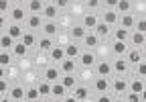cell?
Wrapping results in <instances>:
<instances>
[{"label":"cell","mask_w":146,"mask_h":102,"mask_svg":"<svg viewBox=\"0 0 146 102\" xmlns=\"http://www.w3.org/2000/svg\"><path fill=\"white\" fill-rule=\"evenodd\" d=\"M45 4H47L45 0H29V2H27V6H29L31 14H43Z\"/></svg>","instance_id":"6da1fadb"},{"label":"cell","mask_w":146,"mask_h":102,"mask_svg":"<svg viewBox=\"0 0 146 102\" xmlns=\"http://www.w3.org/2000/svg\"><path fill=\"white\" fill-rule=\"evenodd\" d=\"M8 96H10L12 100H16V102H25V100H27V90L21 88V86H12L10 92H8Z\"/></svg>","instance_id":"7a4b0ae2"},{"label":"cell","mask_w":146,"mask_h":102,"mask_svg":"<svg viewBox=\"0 0 146 102\" xmlns=\"http://www.w3.org/2000/svg\"><path fill=\"white\" fill-rule=\"evenodd\" d=\"M94 86H96V90H98L100 94H106V92H108V88L112 86V82L108 80V76H98V80H96Z\"/></svg>","instance_id":"3957f363"},{"label":"cell","mask_w":146,"mask_h":102,"mask_svg":"<svg viewBox=\"0 0 146 102\" xmlns=\"http://www.w3.org/2000/svg\"><path fill=\"white\" fill-rule=\"evenodd\" d=\"M81 25H83L87 31H96V27L100 25V21H98L96 14H85L83 19H81Z\"/></svg>","instance_id":"277c9868"},{"label":"cell","mask_w":146,"mask_h":102,"mask_svg":"<svg viewBox=\"0 0 146 102\" xmlns=\"http://www.w3.org/2000/svg\"><path fill=\"white\" fill-rule=\"evenodd\" d=\"M57 12H59V6L55 4V2H51V4H45L43 16H45L47 21H55V19H57Z\"/></svg>","instance_id":"5b68a950"},{"label":"cell","mask_w":146,"mask_h":102,"mask_svg":"<svg viewBox=\"0 0 146 102\" xmlns=\"http://www.w3.org/2000/svg\"><path fill=\"white\" fill-rule=\"evenodd\" d=\"M120 12L118 10H114V8H108L106 10V14H104V23H108V25H116V23H120Z\"/></svg>","instance_id":"8992f818"},{"label":"cell","mask_w":146,"mask_h":102,"mask_svg":"<svg viewBox=\"0 0 146 102\" xmlns=\"http://www.w3.org/2000/svg\"><path fill=\"white\" fill-rule=\"evenodd\" d=\"M136 16L134 14H130V12H126V14H122L120 16V27H126V29H134L136 27Z\"/></svg>","instance_id":"52a82bcc"},{"label":"cell","mask_w":146,"mask_h":102,"mask_svg":"<svg viewBox=\"0 0 146 102\" xmlns=\"http://www.w3.org/2000/svg\"><path fill=\"white\" fill-rule=\"evenodd\" d=\"M27 25L31 31H36V29H43V19H41V14H31L29 19H27Z\"/></svg>","instance_id":"ba28073f"},{"label":"cell","mask_w":146,"mask_h":102,"mask_svg":"<svg viewBox=\"0 0 146 102\" xmlns=\"http://www.w3.org/2000/svg\"><path fill=\"white\" fill-rule=\"evenodd\" d=\"M8 35L12 37V39H16V41H21L23 39V35H25V31L21 29V25H18V23H12V25H8Z\"/></svg>","instance_id":"9c48e42d"},{"label":"cell","mask_w":146,"mask_h":102,"mask_svg":"<svg viewBox=\"0 0 146 102\" xmlns=\"http://www.w3.org/2000/svg\"><path fill=\"white\" fill-rule=\"evenodd\" d=\"M14 43H16V39H12L8 33H2V35H0V47H2L4 51H12Z\"/></svg>","instance_id":"30bf717a"},{"label":"cell","mask_w":146,"mask_h":102,"mask_svg":"<svg viewBox=\"0 0 146 102\" xmlns=\"http://www.w3.org/2000/svg\"><path fill=\"white\" fill-rule=\"evenodd\" d=\"M128 61H130L132 65H138V63H142L144 59H142V51L136 47V49H130V51H128V57H126Z\"/></svg>","instance_id":"8fae6325"},{"label":"cell","mask_w":146,"mask_h":102,"mask_svg":"<svg viewBox=\"0 0 146 102\" xmlns=\"http://www.w3.org/2000/svg\"><path fill=\"white\" fill-rule=\"evenodd\" d=\"M10 19H12L14 23H21V21L29 19V16L25 14V8H23V6H14V8H10Z\"/></svg>","instance_id":"7c38bea8"},{"label":"cell","mask_w":146,"mask_h":102,"mask_svg":"<svg viewBox=\"0 0 146 102\" xmlns=\"http://www.w3.org/2000/svg\"><path fill=\"white\" fill-rule=\"evenodd\" d=\"M59 70H61L63 74H73V72H75V61L69 59V57H65V59L59 63Z\"/></svg>","instance_id":"4fadbf2b"},{"label":"cell","mask_w":146,"mask_h":102,"mask_svg":"<svg viewBox=\"0 0 146 102\" xmlns=\"http://www.w3.org/2000/svg\"><path fill=\"white\" fill-rule=\"evenodd\" d=\"M96 72H98V76H110L114 72V65H110L108 61H100L96 65Z\"/></svg>","instance_id":"5bb4252c"},{"label":"cell","mask_w":146,"mask_h":102,"mask_svg":"<svg viewBox=\"0 0 146 102\" xmlns=\"http://www.w3.org/2000/svg\"><path fill=\"white\" fill-rule=\"evenodd\" d=\"M98 43H100V37L96 35V33H87L85 35V39H83V45L87 47V49H94V47H98Z\"/></svg>","instance_id":"9a60e30c"},{"label":"cell","mask_w":146,"mask_h":102,"mask_svg":"<svg viewBox=\"0 0 146 102\" xmlns=\"http://www.w3.org/2000/svg\"><path fill=\"white\" fill-rule=\"evenodd\" d=\"M79 61H81V65H83V67H91V65L96 63V55L91 53V51H83L81 57H79Z\"/></svg>","instance_id":"2e32d148"},{"label":"cell","mask_w":146,"mask_h":102,"mask_svg":"<svg viewBox=\"0 0 146 102\" xmlns=\"http://www.w3.org/2000/svg\"><path fill=\"white\" fill-rule=\"evenodd\" d=\"M87 33H89V31H87L83 25H73V27H71V35H73V39H85Z\"/></svg>","instance_id":"e0dca14e"},{"label":"cell","mask_w":146,"mask_h":102,"mask_svg":"<svg viewBox=\"0 0 146 102\" xmlns=\"http://www.w3.org/2000/svg\"><path fill=\"white\" fill-rule=\"evenodd\" d=\"M49 53H51V59H53V61H57V63H61V61L67 57L65 49H61V47H53V49L49 51Z\"/></svg>","instance_id":"ac0fdd59"},{"label":"cell","mask_w":146,"mask_h":102,"mask_svg":"<svg viewBox=\"0 0 146 102\" xmlns=\"http://www.w3.org/2000/svg\"><path fill=\"white\" fill-rule=\"evenodd\" d=\"M45 80L55 84V82H59V67H47L45 70Z\"/></svg>","instance_id":"d6986e66"},{"label":"cell","mask_w":146,"mask_h":102,"mask_svg":"<svg viewBox=\"0 0 146 102\" xmlns=\"http://www.w3.org/2000/svg\"><path fill=\"white\" fill-rule=\"evenodd\" d=\"M65 92H67V88L63 86L61 80H59V82L53 84V92H51V96H53V98H65Z\"/></svg>","instance_id":"ffe728a7"},{"label":"cell","mask_w":146,"mask_h":102,"mask_svg":"<svg viewBox=\"0 0 146 102\" xmlns=\"http://www.w3.org/2000/svg\"><path fill=\"white\" fill-rule=\"evenodd\" d=\"M43 33H45V37H55V35H57V23H55V21H47L43 25Z\"/></svg>","instance_id":"44dd1931"},{"label":"cell","mask_w":146,"mask_h":102,"mask_svg":"<svg viewBox=\"0 0 146 102\" xmlns=\"http://www.w3.org/2000/svg\"><path fill=\"white\" fill-rule=\"evenodd\" d=\"M61 84H63L67 90H75L77 88V82H75V78H73V74H65L61 78Z\"/></svg>","instance_id":"7402d4cb"},{"label":"cell","mask_w":146,"mask_h":102,"mask_svg":"<svg viewBox=\"0 0 146 102\" xmlns=\"http://www.w3.org/2000/svg\"><path fill=\"white\" fill-rule=\"evenodd\" d=\"M112 88H114L116 92H120V94H122V92H126L128 88H130V82H126L124 78H118L116 82H112Z\"/></svg>","instance_id":"603a6c76"},{"label":"cell","mask_w":146,"mask_h":102,"mask_svg":"<svg viewBox=\"0 0 146 102\" xmlns=\"http://www.w3.org/2000/svg\"><path fill=\"white\" fill-rule=\"evenodd\" d=\"M112 51H114V53L116 55H128V51H130V49H128V43L126 41H116L114 43V47H112Z\"/></svg>","instance_id":"cb8c5ba5"},{"label":"cell","mask_w":146,"mask_h":102,"mask_svg":"<svg viewBox=\"0 0 146 102\" xmlns=\"http://www.w3.org/2000/svg\"><path fill=\"white\" fill-rule=\"evenodd\" d=\"M128 65H130V61H128V59H124V57H120V59H116V61H114V72L124 74V72L128 70Z\"/></svg>","instance_id":"d4e9b609"},{"label":"cell","mask_w":146,"mask_h":102,"mask_svg":"<svg viewBox=\"0 0 146 102\" xmlns=\"http://www.w3.org/2000/svg\"><path fill=\"white\" fill-rule=\"evenodd\" d=\"M94 33H96L100 39H102V37H108V35H110V25H108V23H104V21H100V25L96 27V31H94Z\"/></svg>","instance_id":"484cf974"},{"label":"cell","mask_w":146,"mask_h":102,"mask_svg":"<svg viewBox=\"0 0 146 102\" xmlns=\"http://www.w3.org/2000/svg\"><path fill=\"white\" fill-rule=\"evenodd\" d=\"M130 35H132V33H130V29H126V27H118V29H116V33H114L116 41H126Z\"/></svg>","instance_id":"4316f807"},{"label":"cell","mask_w":146,"mask_h":102,"mask_svg":"<svg viewBox=\"0 0 146 102\" xmlns=\"http://www.w3.org/2000/svg\"><path fill=\"white\" fill-rule=\"evenodd\" d=\"M27 51H29V47H27L23 41H16V43H14V47H12V53H14V55H18V57L27 55Z\"/></svg>","instance_id":"83f0119b"},{"label":"cell","mask_w":146,"mask_h":102,"mask_svg":"<svg viewBox=\"0 0 146 102\" xmlns=\"http://www.w3.org/2000/svg\"><path fill=\"white\" fill-rule=\"evenodd\" d=\"M65 53H67V57H69V59H75V57H81V51H79V47H77V45H73V43L65 47Z\"/></svg>","instance_id":"f1b7e54d"},{"label":"cell","mask_w":146,"mask_h":102,"mask_svg":"<svg viewBox=\"0 0 146 102\" xmlns=\"http://www.w3.org/2000/svg\"><path fill=\"white\" fill-rule=\"evenodd\" d=\"M130 90H132V92H136V94H142V92L146 90V84H144L140 78H136L134 82H130Z\"/></svg>","instance_id":"f546056e"},{"label":"cell","mask_w":146,"mask_h":102,"mask_svg":"<svg viewBox=\"0 0 146 102\" xmlns=\"http://www.w3.org/2000/svg\"><path fill=\"white\" fill-rule=\"evenodd\" d=\"M130 41H132L136 47H140V45H144L146 35H144V33H140V31H136V33H132V35H130Z\"/></svg>","instance_id":"4dcf8cb0"},{"label":"cell","mask_w":146,"mask_h":102,"mask_svg":"<svg viewBox=\"0 0 146 102\" xmlns=\"http://www.w3.org/2000/svg\"><path fill=\"white\" fill-rule=\"evenodd\" d=\"M36 88H39L41 96H51V92H53V84L45 80V82H43V84H39V86H36Z\"/></svg>","instance_id":"1f68e13d"},{"label":"cell","mask_w":146,"mask_h":102,"mask_svg":"<svg viewBox=\"0 0 146 102\" xmlns=\"http://www.w3.org/2000/svg\"><path fill=\"white\" fill-rule=\"evenodd\" d=\"M41 98V92H39V88H27V102H35V100H39Z\"/></svg>","instance_id":"d6a6232c"},{"label":"cell","mask_w":146,"mask_h":102,"mask_svg":"<svg viewBox=\"0 0 146 102\" xmlns=\"http://www.w3.org/2000/svg\"><path fill=\"white\" fill-rule=\"evenodd\" d=\"M130 8H132V2L130 0H120V4H118V12L120 14H126V12H130Z\"/></svg>","instance_id":"836d02e7"},{"label":"cell","mask_w":146,"mask_h":102,"mask_svg":"<svg viewBox=\"0 0 146 102\" xmlns=\"http://www.w3.org/2000/svg\"><path fill=\"white\" fill-rule=\"evenodd\" d=\"M39 49H43V51H51V49H53V41H51V37H43V39L39 41Z\"/></svg>","instance_id":"e575fe53"},{"label":"cell","mask_w":146,"mask_h":102,"mask_svg":"<svg viewBox=\"0 0 146 102\" xmlns=\"http://www.w3.org/2000/svg\"><path fill=\"white\" fill-rule=\"evenodd\" d=\"M10 61H12L10 53L2 49V51H0V65H2V67H6V65H10Z\"/></svg>","instance_id":"d590c367"},{"label":"cell","mask_w":146,"mask_h":102,"mask_svg":"<svg viewBox=\"0 0 146 102\" xmlns=\"http://www.w3.org/2000/svg\"><path fill=\"white\" fill-rule=\"evenodd\" d=\"M21 41H23V43H25L27 47H33V45L36 43V37L33 35V33H25V35H23V39H21Z\"/></svg>","instance_id":"8d00e7d4"},{"label":"cell","mask_w":146,"mask_h":102,"mask_svg":"<svg viewBox=\"0 0 146 102\" xmlns=\"http://www.w3.org/2000/svg\"><path fill=\"white\" fill-rule=\"evenodd\" d=\"M73 96H75L77 100H87V90L83 86H77L75 90H73Z\"/></svg>","instance_id":"74e56055"},{"label":"cell","mask_w":146,"mask_h":102,"mask_svg":"<svg viewBox=\"0 0 146 102\" xmlns=\"http://www.w3.org/2000/svg\"><path fill=\"white\" fill-rule=\"evenodd\" d=\"M136 76H138V78H146V59L136 65Z\"/></svg>","instance_id":"f35d334b"},{"label":"cell","mask_w":146,"mask_h":102,"mask_svg":"<svg viewBox=\"0 0 146 102\" xmlns=\"http://www.w3.org/2000/svg\"><path fill=\"white\" fill-rule=\"evenodd\" d=\"M126 102H142V96L130 90V92H128V96H126Z\"/></svg>","instance_id":"ab89813d"},{"label":"cell","mask_w":146,"mask_h":102,"mask_svg":"<svg viewBox=\"0 0 146 102\" xmlns=\"http://www.w3.org/2000/svg\"><path fill=\"white\" fill-rule=\"evenodd\" d=\"M136 31H140V33L146 35V19H138L136 21Z\"/></svg>","instance_id":"60d3db41"},{"label":"cell","mask_w":146,"mask_h":102,"mask_svg":"<svg viewBox=\"0 0 146 102\" xmlns=\"http://www.w3.org/2000/svg\"><path fill=\"white\" fill-rule=\"evenodd\" d=\"M10 2H12V0H0V12H2V14H6V12H8Z\"/></svg>","instance_id":"b9f144b4"},{"label":"cell","mask_w":146,"mask_h":102,"mask_svg":"<svg viewBox=\"0 0 146 102\" xmlns=\"http://www.w3.org/2000/svg\"><path fill=\"white\" fill-rule=\"evenodd\" d=\"M6 90H8V82L2 78V80H0V94H2V98L6 96Z\"/></svg>","instance_id":"7bdbcfd3"},{"label":"cell","mask_w":146,"mask_h":102,"mask_svg":"<svg viewBox=\"0 0 146 102\" xmlns=\"http://www.w3.org/2000/svg\"><path fill=\"white\" fill-rule=\"evenodd\" d=\"M104 2H106V6H108V8H118L120 0H104Z\"/></svg>","instance_id":"ee69618b"},{"label":"cell","mask_w":146,"mask_h":102,"mask_svg":"<svg viewBox=\"0 0 146 102\" xmlns=\"http://www.w3.org/2000/svg\"><path fill=\"white\" fill-rule=\"evenodd\" d=\"M100 2H102V0H85V4H87L89 8H98Z\"/></svg>","instance_id":"f6af8a7d"},{"label":"cell","mask_w":146,"mask_h":102,"mask_svg":"<svg viewBox=\"0 0 146 102\" xmlns=\"http://www.w3.org/2000/svg\"><path fill=\"white\" fill-rule=\"evenodd\" d=\"M69 2H71V0H55V4H57L59 8H67V6H69Z\"/></svg>","instance_id":"bcb514c9"},{"label":"cell","mask_w":146,"mask_h":102,"mask_svg":"<svg viewBox=\"0 0 146 102\" xmlns=\"http://www.w3.org/2000/svg\"><path fill=\"white\" fill-rule=\"evenodd\" d=\"M98 102H114L112 98H110L108 94H100V98H98Z\"/></svg>","instance_id":"7dc6e473"},{"label":"cell","mask_w":146,"mask_h":102,"mask_svg":"<svg viewBox=\"0 0 146 102\" xmlns=\"http://www.w3.org/2000/svg\"><path fill=\"white\" fill-rule=\"evenodd\" d=\"M63 102H79L75 96H69V98H63Z\"/></svg>","instance_id":"c3c4849f"},{"label":"cell","mask_w":146,"mask_h":102,"mask_svg":"<svg viewBox=\"0 0 146 102\" xmlns=\"http://www.w3.org/2000/svg\"><path fill=\"white\" fill-rule=\"evenodd\" d=\"M0 102H16V100H12L10 96H4V98H2V100H0Z\"/></svg>","instance_id":"681fc988"},{"label":"cell","mask_w":146,"mask_h":102,"mask_svg":"<svg viewBox=\"0 0 146 102\" xmlns=\"http://www.w3.org/2000/svg\"><path fill=\"white\" fill-rule=\"evenodd\" d=\"M23 2H25V0H12V4H14V6H21Z\"/></svg>","instance_id":"f907efd6"},{"label":"cell","mask_w":146,"mask_h":102,"mask_svg":"<svg viewBox=\"0 0 146 102\" xmlns=\"http://www.w3.org/2000/svg\"><path fill=\"white\" fill-rule=\"evenodd\" d=\"M140 96H142V102H146V90H144V92H142Z\"/></svg>","instance_id":"816d5d0a"},{"label":"cell","mask_w":146,"mask_h":102,"mask_svg":"<svg viewBox=\"0 0 146 102\" xmlns=\"http://www.w3.org/2000/svg\"><path fill=\"white\" fill-rule=\"evenodd\" d=\"M53 102H63V98H55V100H53Z\"/></svg>","instance_id":"f5cc1de1"},{"label":"cell","mask_w":146,"mask_h":102,"mask_svg":"<svg viewBox=\"0 0 146 102\" xmlns=\"http://www.w3.org/2000/svg\"><path fill=\"white\" fill-rule=\"evenodd\" d=\"M45 2H47V4H51V2H55V0H45Z\"/></svg>","instance_id":"db71d44e"},{"label":"cell","mask_w":146,"mask_h":102,"mask_svg":"<svg viewBox=\"0 0 146 102\" xmlns=\"http://www.w3.org/2000/svg\"><path fill=\"white\" fill-rule=\"evenodd\" d=\"M114 102H126V100H114Z\"/></svg>","instance_id":"11a10c76"},{"label":"cell","mask_w":146,"mask_h":102,"mask_svg":"<svg viewBox=\"0 0 146 102\" xmlns=\"http://www.w3.org/2000/svg\"><path fill=\"white\" fill-rule=\"evenodd\" d=\"M144 2H146V0H144Z\"/></svg>","instance_id":"9f6ffc18"},{"label":"cell","mask_w":146,"mask_h":102,"mask_svg":"<svg viewBox=\"0 0 146 102\" xmlns=\"http://www.w3.org/2000/svg\"><path fill=\"white\" fill-rule=\"evenodd\" d=\"M25 102H27V100H25Z\"/></svg>","instance_id":"6f0895ef"}]
</instances>
